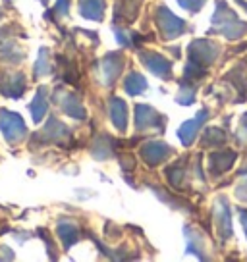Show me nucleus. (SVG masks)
<instances>
[{"label":"nucleus","instance_id":"f257e3e1","mask_svg":"<svg viewBox=\"0 0 247 262\" xmlns=\"http://www.w3.org/2000/svg\"><path fill=\"white\" fill-rule=\"evenodd\" d=\"M209 33H220L226 39H241L247 33V24L239 21L234 10L228 8V4L222 0H216V12L213 16V29Z\"/></svg>","mask_w":247,"mask_h":262},{"label":"nucleus","instance_id":"f03ea898","mask_svg":"<svg viewBox=\"0 0 247 262\" xmlns=\"http://www.w3.org/2000/svg\"><path fill=\"white\" fill-rule=\"evenodd\" d=\"M0 129L8 143H19L27 133L24 120L8 110H0Z\"/></svg>","mask_w":247,"mask_h":262},{"label":"nucleus","instance_id":"7ed1b4c3","mask_svg":"<svg viewBox=\"0 0 247 262\" xmlns=\"http://www.w3.org/2000/svg\"><path fill=\"white\" fill-rule=\"evenodd\" d=\"M157 25H158V29H160V33L164 35V39H176V37H180L181 33L188 29V27H186V21L174 16L166 6H158Z\"/></svg>","mask_w":247,"mask_h":262},{"label":"nucleus","instance_id":"20e7f679","mask_svg":"<svg viewBox=\"0 0 247 262\" xmlns=\"http://www.w3.org/2000/svg\"><path fill=\"white\" fill-rule=\"evenodd\" d=\"M216 56H218V47L209 39H197L190 45V60L203 68L213 64Z\"/></svg>","mask_w":247,"mask_h":262},{"label":"nucleus","instance_id":"39448f33","mask_svg":"<svg viewBox=\"0 0 247 262\" xmlns=\"http://www.w3.org/2000/svg\"><path fill=\"white\" fill-rule=\"evenodd\" d=\"M135 125H137L139 131L153 129V127L162 131V127H164V118L158 114L155 108L147 106V104H137L135 106Z\"/></svg>","mask_w":247,"mask_h":262},{"label":"nucleus","instance_id":"423d86ee","mask_svg":"<svg viewBox=\"0 0 247 262\" xmlns=\"http://www.w3.org/2000/svg\"><path fill=\"white\" fill-rule=\"evenodd\" d=\"M141 62L147 66L149 72L157 75V77H162V79H170L172 77V64L166 60L162 54H157V52H141Z\"/></svg>","mask_w":247,"mask_h":262},{"label":"nucleus","instance_id":"0eeeda50","mask_svg":"<svg viewBox=\"0 0 247 262\" xmlns=\"http://www.w3.org/2000/svg\"><path fill=\"white\" fill-rule=\"evenodd\" d=\"M207 118H209V110L203 108V110H201L193 120H188V122L183 123L180 129H178V137H180V141L186 145V147H190L191 143H193V139L197 137L199 129H201V125L205 123Z\"/></svg>","mask_w":247,"mask_h":262},{"label":"nucleus","instance_id":"6e6552de","mask_svg":"<svg viewBox=\"0 0 247 262\" xmlns=\"http://www.w3.org/2000/svg\"><path fill=\"white\" fill-rule=\"evenodd\" d=\"M25 91V77L24 74H4L0 77V93L10 98L22 97Z\"/></svg>","mask_w":247,"mask_h":262},{"label":"nucleus","instance_id":"1a4fd4ad","mask_svg":"<svg viewBox=\"0 0 247 262\" xmlns=\"http://www.w3.org/2000/svg\"><path fill=\"white\" fill-rule=\"evenodd\" d=\"M123 68V54L122 52H110L102 58V72L107 85H114V81L120 77Z\"/></svg>","mask_w":247,"mask_h":262},{"label":"nucleus","instance_id":"9d476101","mask_svg":"<svg viewBox=\"0 0 247 262\" xmlns=\"http://www.w3.org/2000/svg\"><path fill=\"white\" fill-rule=\"evenodd\" d=\"M172 155V148L168 147L166 143H147L145 147L141 148V156L149 166H157L162 160H166L168 156Z\"/></svg>","mask_w":247,"mask_h":262},{"label":"nucleus","instance_id":"9b49d317","mask_svg":"<svg viewBox=\"0 0 247 262\" xmlns=\"http://www.w3.org/2000/svg\"><path fill=\"white\" fill-rule=\"evenodd\" d=\"M216 226H218V233L222 239H230L232 235V222H230V208L226 199H218L216 203Z\"/></svg>","mask_w":247,"mask_h":262},{"label":"nucleus","instance_id":"f8f14e48","mask_svg":"<svg viewBox=\"0 0 247 262\" xmlns=\"http://www.w3.org/2000/svg\"><path fill=\"white\" fill-rule=\"evenodd\" d=\"M110 120H112L116 129L123 131L128 127V106H126L122 98H110Z\"/></svg>","mask_w":247,"mask_h":262},{"label":"nucleus","instance_id":"ddd939ff","mask_svg":"<svg viewBox=\"0 0 247 262\" xmlns=\"http://www.w3.org/2000/svg\"><path fill=\"white\" fill-rule=\"evenodd\" d=\"M234 160H236V152H232V150L214 152V155H211V158H209V168H211V172L218 176V173L230 170Z\"/></svg>","mask_w":247,"mask_h":262},{"label":"nucleus","instance_id":"4468645a","mask_svg":"<svg viewBox=\"0 0 247 262\" xmlns=\"http://www.w3.org/2000/svg\"><path fill=\"white\" fill-rule=\"evenodd\" d=\"M62 97H64L60 100L62 112L72 116V118H77V120H85V108H83L81 100L75 97V95H72V93H64Z\"/></svg>","mask_w":247,"mask_h":262},{"label":"nucleus","instance_id":"2eb2a0df","mask_svg":"<svg viewBox=\"0 0 247 262\" xmlns=\"http://www.w3.org/2000/svg\"><path fill=\"white\" fill-rule=\"evenodd\" d=\"M79 14L87 19L100 21L105 16V0H79Z\"/></svg>","mask_w":247,"mask_h":262},{"label":"nucleus","instance_id":"dca6fc26","mask_svg":"<svg viewBox=\"0 0 247 262\" xmlns=\"http://www.w3.org/2000/svg\"><path fill=\"white\" fill-rule=\"evenodd\" d=\"M47 108H49V102H47V89L45 87H39L35 98L29 104V110L33 114V122H41L43 116L47 114Z\"/></svg>","mask_w":247,"mask_h":262},{"label":"nucleus","instance_id":"f3484780","mask_svg":"<svg viewBox=\"0 0 247 262\" xmlns=\"http://www.w3.org/2000/svg\"><path fill=\"white\" fill-rule=\"evenodd\" d=\"M58 235L64 241V247L70 249V247L79 239V229H77V226L72 224V222H60V224H58Z\"/></svg>","mask_w":247,"mask_h":262},{"label":"nucleus","instance_id":"a211bd4d","mask_svg":"<svg viewBox=\"0 0 247 262\" xmlns=\"http://www.w3.org/2000/svg\"><path fill=\"white\" fill-rule=\"evenodd\" d=\"M123 89H126L128 95L135 97V95H141L143 91L147 89V81H145V77L141 74L132 72V74L126 77V81H123Z\"/></svg>","mask_w":247,"mask_h":262},{"label":"nucleus","instance_id":"6ab92c4d","mask_svg":"<svg viewBox=\"0 0 247 262\" xmlns=\"http://www.w3.org/2000/svg\"><path fill=\"white\" fill-rule=\"evenodd\" d=\"M110 141H112L110 137L100 135V137H97V141L93 143L91 152H93V156H95L97 160H107V158H110V156L114 155V152H112V145H108Z\"/></svg>","mask_w":247,"mask_h":262},{"label":"nucleus","instance_id":"aec40b11","mask_svg":"<svg viewBox=\"0 0 247 262\" xmlns=\"http://www.w3.org/2000/svg\"><path fill=\"white\" fill-rule=\"evenodd\" d=\"M45 137L47 139H54V141H62V137H68L70 133H68V127L64 123H60L56 118H50L49 122H47V127H45Z\"/></svg>","mask_w":247,"mask_h":262},{"label":"nucleus","instance_id":"412c9836","mask_svg":"<svg viewBox=\"0 0 247 262\" xmlns=\"http://www.w3.org/2000/svg\"><path fill=\"white\" fill-rule=\"evenodd\" d=\"M224 133L218 127H209L205 129V135H203V145L205 147H218L224 143Z\"/></svg>","mask_w":247,"mask_h":262},{"label":"nucleus","instance_id":"4be33fe9","mask_svg":"<svg viewBox=\"0 0 247 262\" xmlns=\"http://www.w3.org/2000/svg\"><path fill=\"white\" fill-rule=\"evenodd\" d=\"M50 72V66H49V50L41 49V54H39V60L35 64V75L41 77V75H47Z\"/></svg>","mask_w":247,"mask_h":262},{"label":"nucleus","instance_id":"5701e85b","mask_svg":"<svg viewBox=\"0 0 247 262\" xmlns=\"http://www.w3.org/2000/svg\"><path fill=\"white\" fill-rule=\"evenodd\" d=\"M180 104H183V106H188V104H191L193 100H195V87H190L188 83H183L181 85L180 93H178V98H176Z\"/></svg>","mask_w":247,"mask_h":262},{"label":"nucleus","instance_id":"b1692460","mask_svg":"<svg viewBox=\"0 0 247 262\" xmlns=\"http://www.w3.org/2000/svg\"><path fill=\"white\" fill-rule=\"evenodd\" d=\"M207 0H178V4H180L183 10H190V12H199V10L205 6Z\"/></svg>","mask_w":247,"mask_h":262},{"label":"nucleus","instance_id":"393cba45","mask_svg":"<svg viewBox=\"0 0 247 262\" xmlns=\"http://www.w3.org/2000/svg\"><path fill=\"white\" fill-rule=\"evenodd\" d=\"M70 4V0H58L56 8H54V12H56V16H68V6Z\"/></svg>","mask_w":247,"mask_h":262},{"label":"nucleus","instance_id":"a878e982","mask_svg":"<svg viewBox=\"0 0 247 262\" xmlns=\"http://www.w3.org/2000/svg\"><path fill=\"white\" fill-rule=\"evenodd\" d=\"M236 196H238L239 201H243V203H247V180L241 183V185H238V191H236Z\"/></svg>","mask_w":247,"mask_h":262},{"label":"nucleus","instance_id":"bb28decb","mask_svg":"<svg viewBox=\"0 0 247 262\" xmlns=\"http://www.w3.org/2000/svg\"><path fill=\"white\" fill-rule=\"evenodd\" d=\"M239 220H241V226H243L245 235H247V210L245 208H241V210H239Z\"/></svg>","mask_w":247,"mask_h":262},{"label":"nucleus","instance_id":"cd10ccee","mask_svg":"<svg viewBox=\"0 0 247 262\" xmlns=\"http://www.w3.org/2000/svg\"><path fill=\"white\" fill-rule=\"evenodd\" d=\"M122 166H123V168H128V170H130V168H133V158H132V156H126V158L122 160Z\"/></svg>","mask_w":247,"mask_h":262},{"label":"nucleus","instance_id":"c85d7f7f","mask_svg":"<svg viewBox=\"0 0 247 262\" xmlns=\"http://www.w3.org/2000/svg\"><path fill=\"white\" fill-rule=\"evenodd\" d=\"M236 2H238L239 6H243V10L247 12V2H245V0H236Z\"/></svg>","mask_w":247,"mask_h":262}]
</instances>
